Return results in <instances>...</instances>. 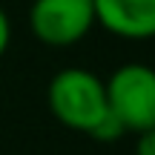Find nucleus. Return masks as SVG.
<instances>
[{
	"instance_id": "obj_6",
	"label": "nucleus",
	"mask_w": 155,
	"mask_h": 155,
	"mask_svg": "<svg viewBox=\"0 0 155 155\" xmlns=\"http://www.w3.org/2000/svg\"><path fill=\"white\" fill-rule=\"evenodd\" d=\"M9 40H12V23H9V15L3 12V6H0V58L9 49Z\"/></svg>"
},
{
	"instance_id": "obj_1",
	"label": "nucleus",
	"mask_w": 155,
	"mask_h": 155,
	"mask_svg": "<svg viewBox=\"0 0 155 155\" xmlns=\"http://www.w3.org/2000/svg\"><path fill=\"white\" fill-rule=\"evenodd\" d=\"M46 101H49L52 115L63 127L83 135H92V129L109 115L104 78L81 66H66L52 75Z\"/></svg>"
},
{
	"instance_id": "obj_3",
	"label": "nucleus",
	"mask_w": 155,
	"mask_h": 155,
	"mask_svg": "<svg viewBox=\"0 0 155 155\" xmlns=\"http://www.w3.org/2000/svg\"><path fill=\"white\" fill-rule=\"evenodd\" d=\"M95 26L92 0H32L29 29L46 46H72Z\"/></svg>"
},
{
	"instance_id": "obj_4",
	"label": "nucleus",
	"mask_w": 155,
	"mask_h": 155,
	"mask_svg": "<svg viewBox=\"0 0 155 155\" xmlns=\"http://www.w3.org/2000/svg\"><path fill=\"white\" fill-rule=\"evenodd\" d=\"M95 23L124 40H150L155 35V0H92Z\"/></svg>"
},
{
	"instance_id": "obj_5",
	"label": "nucleus",
	"mask_w": 155,
	"mask_h": 155,
	"mask_svg": "<svg viewBox=\"0 0 155 155\" xmlns=\"http://www.w3.org/2000/svg\"><path fill=\"white\" fill-rule=\"evenodd\" d=\"M135 155H155V129L135 135Z\"/></svg>"
},
{
	"instance_id": "obj_2",
	"label": "nucleus",
	"mask_w": 155,
	"mask_h": 155,
	"mask_svg": "<svg viewBox=\"0 0 155 155\" xmlns=\"http://www.w3.org/2000/svg\"><path fill=\"white\" fill-rule=\"evenodd\" d=\"M106 109L124 132L155 129V72L144 63H124L104 81Z\"/></svg>"
}]
</instances>
